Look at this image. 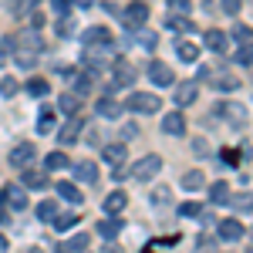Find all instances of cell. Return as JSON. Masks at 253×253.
<instances>
[{
  "label": "cell",
  "instance_id": "6da1fadb",
  "mask_svg": "<svg viewBox=\"0 0 253 253\" xmlns=\"http://www.w3.org/2000/svg\"><path fill=\"white\" fill-rule=\"evenodd\" d=\"M41 51H44V38H41L38 31H27V34L14 38V61H17L20 68H34Z\"/></svg>",
  "mask_w": 253,
  "mask_h": 253
},
{
  "label": "cell",
  "instance_id": "7a4b0ae2",
  "mask_svg": "<svg viewBox=\"0 0 253 253\" xmlns=\"http://www.w3.org/2000/svg\"><path fill=\"white\" fill-rule=\"evenodd\" d=\"M115 54V44H81V61L88 64V71L105 68V61H112Z\"/></svg>",
  "mask_w": 253,
  "mask_h": 253
},
{
  "label": "cell",
  "instance_id": "3957f363",
  "mask_svg": "<svg viewBox=\"0 0 253 253\" xmlns=\"http://www.w3.org/2000/svg\"><path fill=\"white\" fill-rule=\"evenodd\" d=\"M159 95H152V91H132V95L125 98V108L128 112H138V115H152V112H159Z\"/></svg>",
  "mask_w": 253,
  "mask_h": 253
},
{
  "label": "cell",
  "instance_id": "277c9868",
  "mask_svg": "<svg viewBox=\"0 0 253 253\" xmlns=\"http://www.w3.org/2000/svg\"><path fill=\"white\" fill-rule=\"evenodd\" d=\"M118 17H122V24L128 27V31H138L145 20H149V7L142 3V0H135V3H128V7H122L118 10Z\"/></svg>",
  "mask_w": 253,
  "mask_h": 253
},
{
  "label": "cell",
  "instance_id": "5b68a950",
  "mask_svg": "<svg viewBox=\"0 0 253 253\" xmlns=\"http://www.w3.org/2000/svg\"><path fill=\"white\" fill-rule=\"evenodd\" d=\"M156 172H162V159L159 156H142L138 162H132V175L138 182H149Z\"/></svg>",
  "mask_w": 253,
  "mask_h": 253
},
{
  "label": "cell",
  "instance_id": "8992f818",
  "mask_svg": "<svg viewBox=\"0 0 253 253\" xmlns=\"http://www.w3.org/2000/svg\"><path fill=\"white\" fill-rule=\"evenodd\" d=\"M112 71H115L112 88H132V84H135V68H132L128 61H112Z\"/></svg>",
  "mask_w": 253,
  "mask_h": 253
},
{
  "label": "cell",
  "instance_id": "52a82bcc",
  "mask_svg": "<svg viewBox=\"0 0 253 253\" xmlns=\"http://www.w3.org/2000/svg\"><path fill=\"white\" fill-rule=\"evenodd\" d=\"M0 203H3V206H10V210H27V196H24V189L14 186V182L0 189Z\"/></svg>",
  "mask_w": 253,
  "mask_h": 253
},
{
  "label": "cell",
  "instance_id": "ba28073f",
  "mask_svg": "<svg viewBox=\"0 0 253 253\" xmlns=\"http://www.w3.org/2000/svg\"><path fill=\"white\" fill-rule=\"evenodd\" d=\"M81 132H84V122H81L78 115H71L68 122H64V128L58 132V142H61V145H75Z\"/></svg>",
  "mask_w": 253,
  "mask_h": 253
},
{
  "label": "cell",
  "instance_id": "9c48e42d",
  "mask_svg": "<svg viewBox=\"0 0 253 253\" xmlns=\"http://www.w3.org/2000/svg\"><path fill=\"white\" fill-rule=\"evenodd\" d=\"M213 115H226V122L243 125V122H247V108L236 105V101H223V105H216V108H213Z\"/></svg>",
  "mask_w": 253,
  "mask_h": 253
},
{
  "label": "cell",
  "instance_id": "30bf717a",
  "mask_svg": "<svg viewBox=\"0 0 253 253\" xmlns=\"http://www.w3.org/2000/svg\"><path fill=\"white\" fill-rule=\"evenodd\" d=\"M149 78H152V84H156V88H169V84L175 81V75L169 71V64L152 61V64H149Z\"/></svg>",
  "mask_w": 253,
  "mask_h": 253
},
{
  "label": "cell",
  "instance_id": "8fae6325",
  "mask_svg": "<svg viewBox=\"0 0 253 253\" xmlns=\"http://www.w3.org/2000/svg\"><path fill=\"white\" fill-rule=\"evenodd\" d=\"M34 156H38V152H34V145H27V142H24V145H17V149L10 152V166H14V169H31Z\"/></svg>",
  "mask_w": 253,
  "mask_h": 253
},
{
  "label": "cell",
  "instance_id": "7c38bea8",
  "mask_svg": "<svg viewBox=\"0 0 253 253\" xmlns=\"http://www.w3.org/2000/svg\"><path fill=\"white\" fill-rule=\"evenodd\" d=\"M216 226H219L216 233L223 236V240H230V243H233V240H240V236H247V226H243L240 219H223V223H216Z\"/></svg>",
  "mask_w": 253,
  "mask_h": 253
},
{
  "label": "cell",
  "instance_id": "4fadbf2b",
  "mask_svg": "<svg viewBox=\"0 0 253 253\" xmlns=\"http://www.w3.org/2000/svg\"><path fill=\"white\" fill-rule=\"evenodd\" d=\"M128 206V196L122 193V189H115L112 196H105V203H101V210H105V216H118L122 210Z\"/></svg>",
  "mask_w": 253,
  "mask_h": 253
},
{
  "label": "cell",
  "instance_id": "5bb4252c",
  "mask_svg": "<svg viewBox=\"0 0 253 253\" xmlns=\"http://www.w3.org/2000/svg\"><path fill=\"white\" fill-rule=\"evenodd\" d=\"M101 156H105V162H108V166H122V162H125V156H128V149H125V145H122V142H112V145H101Z\"/></svg>",
  "mask_w": 253,
  "mask_h": 253
},
{
  "label": "cell",
  "instance_id": "9a60e30c",
  "mask_svg": "<svg viewBox=\"0 0 253 253\" xmlns=\"http://www.w3.org/2000/svg\"><path fill=\"white\" fill-rule=\"evenodd\" d=\"M162 132H166V135H182V132H186V118H182V112H169V115L162 118Z\"/></svg>",
  "mask_w": 253,
  "mask_h": 253
},
{
  "label": "cell",
  "instance_id": "2e32d148",
  "mask_svg": "<svg viewBox=\"0 0 253 253\" xmlns=\"http://www.w3.org/2000/svg\"><path fill=\"white\" fill-rule=\"evenodd\" d=\"M122 226H125V223H122L118 216H105V219L98 223V236H101V240H115V236L122 233Z\"/></svg>",
  "mask_w": 253,
  "mask_h": 253
},
{
  "label": "cell",
  "instance_id": "e0dca14e",
  "mask_svg": "<svg viewBox=\"0 0 253 253\" xmlns=\"http://www.w3.org/2000/svg\"><path fill=\"white\" fill-rule=\"evenodd\" d=\"M95 112L101 118H118L122 115V105H118L112 95H105V98H98V105H95Z\"/></svg>",
  "mask_w": 253,
  "mask_h": 253
},
{
  "label": "cell",
  "instance_id": "ac0fdd59",
  "mask_svg": "<svg viewBox=\"0 0 253 253\" xmlns=\"http://www.w3.org/2000/svg\"><path fill=\"white\" fill-rule=\"evenodd\" d=\"M75 175H78L81 182H95L98 179V166L91 162V159H81V162H75Z\"/></svg>",
  "mask_w": 253,
  "mask_h": 253
},
{
  "label": "cell",
  "instance_id": "d6986e66",
  "mask_svg": "<svg viewBox=\"0 0 253 253\" xmlns=\"http://www.w3.org/2000/svg\"><path fill=\"white\" fill-rule=\"evenodd\" d=\"M58 108L64 112V115H78L81 112V98L75 95V91H64V95L58 98Z\"/></svg>",
  "mask_w": 253,
  "mask_h": 253
},
{
  "label": "cell",
  "instance_id": "ffe728a7",
  "mask_svg": "<svg viewBox=\"0 0 253 253\" xmlns=\"http://www.w3.org/2000/svg\"><path fill=\"white\" fill-rule=\"evenodd\" d=\"M210 199H213L216 206H223V203H230V182H223V179H216L213 186H210Z\"/></svg>",
  "mask_w": 253,
  "mask_h": 253
},
{
  "label": "cell",
  "instance_id": "44dd1931",
  "mask_svg": "<svg viewBox=\"0 0 253 253\" xmlns=\"http://www.w3.org/2000/svg\"><path fill=\"white\" fill-rule=\"evenodd\" d=\"M81 44H112V34H108L105 27H88L84 38H81Z\"/></svg>",
  "mask_w": 253,
  "mask_h": 253
},
{
  "label": "cell",
  "instance_id": "7402d4cb",
  "mask_svg": "<svg viewBox=\"0 0 253 253\" xmlns=\"http://www.w3.org/2000/svg\"><path fill=\"white\" fill-rule=\"evenodd\" d=\"M78 250H88V233L71 236V240H68V243H61L54 253H78Z\"/></svg>",
  "mask_w": 253,
  "mask_h": 253
},
{
  "label": "cell",
  "instance_id": "603a6c76",
  "mask_svg": "<svg viewBox=\"0 0 253 253\" xmlns=\"http://www.w3.org/2000/svg\"><path fill=\"white\" fill-rule=\"evenodd\" d=\"M203 186H206V175L203 172H182V189H186V193H196V189H203Z\"/></svg>",
  "mask_w": 253,
  "mask_h": 253
},
{
  "label": "cell",
  "instance_id": "cb8c5ba5",
  "mask_svg": "<svg viewBox=\"0 0 253 253\" xmlns=\"http://www.w3.org/2000/svg\"><path fill=\"white\" fill-rule=\"evenodd\" d=\"M210 81H213V88H219V91H236V88H240V78H236V75H226V71L216 75V78H210Z\"/></svg>",
  "mask_w": 253,
  "mask_h": 253
},
{
  "label": "cell",
  "instance_id": "d4e9b609",
  "mask_svg": "<svg viewBox=\"0 0 253 253\" xmlns=\"http://www.w3.org/2000/svg\"><path fill=\"white\" fill-rule=\"evenodd\" d=\"M54 125H58V115H54V108H44V112L38 115V132H41V135H47Z\"/></svg>",
  "mask_w": 253,
  "mask_h": 253
},
{
  "label": "cell",
  "instance_id": "484cf974",
  "mask_svg": "<svg viewBox=\"0 0 253 253\" xmlns=\"http://www.w3.org/2000/svg\"><path fill=\"white\" fill-rule=\"evenodd\" d=\"M47 186V175L34 172V169H24V189H44Z\"/></svg>",
  "mask_w": 253,
  "mask_h": 253
},
{
  "label": "cell",
  "instance_id": "4316f807",
  "mask_svg": "<svg viewBox=\"0 0 253 253\" xmlns=\"http://www.w3.org/2000/svg\"><path fill=\"white\" fill-rule=\"evenodd\" d=\"M206 47H210V51H213V54H219V51H223V47H226V34H223V31H206Z\"/></svg>",
  "mask_w": 253,
  "mask_h": 253
},
{
  "label": "cell",
  "instance_id": "83f0119b",
  "mask_svg": "<svg viewBox=\"0 0 253 253\" xmlns=\"http://www.w3.org/2000/svg\"><path fill=\"white\" fill-rule=\"evenodd\" d=\"M54 189H58L61 199H68V203H78V206H81V193H78V186H75V182H58Z\"/></svg>",
  "mask_w": 253,
  "mask_h": 253
},
{
  "label": "cell",
  "instance_id": "f1b7e54d",
  "mask_svg": "<svg viewBox=\"0 0 253 253\" xmlns=\"http://www.w3.org/2000/svg\"><path fill=\"white\" fill-rule=\"evenodd\" d=\"M193 101H196V81H186L175 91V105H193Z\"/></svg>",
  "mask_w": 253,
  "mask_h": 253
},
{
  "label": "cell",
  "instance_id": "f546056e",
  "mask_svg": "<svg viewBox=\"0 0 253 253\" xmlns=\"http://www.w3.org/2000/svg\"><path fill=\"white\" fill-rule=\"evenodd\" d=\"M54 216H58V203H54V199H44V203L38 206V219L41 223H51Z\"/></svg>",
  "mask_w": 253,
  "mask_h": 253
},
{
  "label": "cell",
  "instance_id": "4dcf8cb0",
  "mask_svg": "<svg viewBox=\"0 0 253 253\" xmlns=\"http://www.w3.org/2000/svg\"><path fill=\"white\" fill-rule=\"evenodd\" d=\"M68 166H71V159L64 156V152H51V156L44 159V169H47V172H51V169H68Z\"/></svg>",
  "mask_w": 253,
  "mask_h": 253
},
{
  "label": "cell",
  "instance_id": "1f68e13d",
  "mask_svg": "<svg viewBox=\"0 0 253 253\" xmlns=\"http://www.w3.org/2000/svg\"><path fill=\"white\" fill-rule=\"evenodd\" d=\"M24 91H27V95H34V98H44L47 91H51V84H47L44 78H31V81H27V88H24Z\"/></svg>",
  "mask_w": 253,
  "mask_h": 253
},
{
  "label": "cell",
  "instance_id": "d6a6232c",
  "mask_svg": "<svg viewBox=\"0 0 253 253\" xmlns=\"http://www.w3.org/2000/svg\"><path fill=\"white\" fill-rule=\"evenodd\" d=\"M51 223H54V230H58V233H68V230H71V226L78 223V213H64V216H54Z\"/></svg>",
  "mask_w": 253,
  "mask_h": 253
},
{
  "label": "cell",
  "instance_id": "836d02e7",
  "mask_svg": "<svg viewBox=\"0 0 253 253\" xmlns=\"http://www.w3.org/2000/svg\"><path fill=\"white\" fill-rule=\"evenodd\" d=\"M175 54H179V61H196L199 58V47H196L193 41H182V44L175 47Z\"/></svg>",
  "mask_w": 253,
  "mask_h": 253
},
{
  "label": "cell",
  "instance_id": "e575fe53",
  "mask_svg": "<svg viewBox=\"0 0 253 253\" xmlns=\"http://www.w3.org/2000/svg\"><path fill=\"white\" fill-rule=\"evenodd\" d=\"M75 88H78V98H81V95H88V91L95 88V75H91V71H84V75H78V81H75Z\"/></svg>",
  "mask_w": 253,
  "mask_h": 253
},
{
  "label": "cell",
  "instance_id": "d590c367",
  "mask_svg": "<svg viewBox=\"0 0 253 253\" xmlns=\"http://www.w3.org/2000/svg\"><path fill=\"white\" fill-rule=\"evenodd\" d=\"M189 10H193L189 0H169V14L172 17H189Z\"/></svg>",
  "mask_w": 253,
  "mask_h": 253
},
{
  "label": "cell",
  "instance_id": "8d00e7d4",
  "mask_svg": "<svg viewBox=\"0 0 253 253\" xmlns=\"http://www.w3.org/2000/svg\"><path fill=\"white\" fill-rule=\"evenodd\" d=\"M233 41L240 44V47H247V44H250V24H236L233 27Z\"/></svg>",
  "mask_w": 253,
  "mask_h": 253
},
{
  "label": "cell",
  "instance_id": "74e56055",
  "mask_svg": "<svg viewBox=\"0 0 253 253\" xmlns=\"http://www.w3.org/2000/svg\"><path fill=\"white\" fill-rule=\"evenodd\" d=\"M17 91H20L17 78H0V95H3V98H14Z\"/></svg>",
  "mask_w": 253,
  "mask_h": 253
},
{
  "label": "cell",
  "instance_id": "f35d334b",
  "mask_svg": "<svg viewBox=\"0 0 253 253\" xmlns=\"http://www.w3.org/2000/svg\"><path fill=\"white\" fill-rule=\"evenodd\" d=\"M240 7H243V0H219V10H223V14H230V17L240 14Z\"/></svg>",
  "mask_w": 253,
  "mask_h": 253
},
{
  "label": "cell",
  "instance_id": "ab89813d",
  "mask_svg": "<svg viewBox=\"0 0 253 253\" xmlns=\"http://www.w3.org/2000/svg\"><path fill=\"white\" fill-rule=\"evenodd\" d=\"M54 31H58V38H71V34H75V24H71V17H61Z\"/></svg>",
  "mask_w": 253,
  "mask_h": 253
},
{
  "label": "cell",
  "instance_id": "60d3db41",
  "mask_svg": "<svg viewBox=\"0 0 253 253\" xmlns=\"http://www.w3.org/2000/svg\"><path fill=\"white\" fill-rule=\"evenodd\" d=\"M193 152H196L199 159L210 156V142H206V138H193Z\"/></svg>",
  "mask_w": 253,
  "mask_h": 253
},
{
  "label": "cell",
  "instance_id": "b9f144b4",
  "mask_svg": "<svg viewBox=\"0 0 253 253\" xmlns=\"http://www.w3.org/2000/svg\"><path fill=\"white\" fill-rule=\"evenodd\" d=\"M236 64H240V68H250V44L236 51Z\"/></svg>",
  "mask_w": 253,
  "mask_h": 253
},
{
  "label": "cell",
  "instance_id": "7bdbcfd3",
  "mask_svg": "<svg viewBox=\"0 0 253 253\" xmlns=\"http://www.w3.org/2000/svg\"><path fill=\"white\" fill-rule=\"evenodd\" d=\"M230 203H233V206L240 210V213H250V193H243L240 199H230Z\"/></svg>",
  "mask_w": 253,
  "mask_h": 253
},
{
  "label": "cell",
  "instance_id": "ee69618b",
  "mask_svg": "<svg viewBox=\"0 0 253 253\" xmlns=\"http://www.w3.org/2000/svg\"><path fill=\"white\" fill-rule=\"evenodd\" d=\"M68 7H71V0H51V10L61 17H68Z\"/></svg>",
  "mask_w": 253,
  "mask_h": 253
},
{
  "label": "cell",
  "instance_id": "f6af8a7d",
  "mask_svg": "<svg viewBox=\"0 0 253 253\" xmlns=\"http://www.w3.org/2000/svg\"><path fill=\"white\" fill-rule=\"evenodd\" d=\"M38 0H10V7H14V14H24V10H31Z\"/></svg>",
  "mask_w": 253,
  "mask_h": 253
},
{
  "label": "cell",
  "instance_id": "bcb514c9",
  "mask_svg": "<svg viewBox=\"0 0 253 253\" xmlns=\"http://www.w3.org/2000/svg\"><path fill=\"white\" fill-rule=\"evenodd\" d=\"M199 213H203V210H199L196 203H182V206H179V216H199Z\"/></svg>",
  "mask_w": 253,
  "mask_h": 253
},
{
  "label": "cell",
  "instance_id": "7dc6e473",
  "mask_svg": "<svg viewBox=\"0 0 253 253\" xmlns=\"http://www.w3.org/2000/svg\"><path fill=\"white\" fill-rule=\"evenodd\" d=\"M166 199H169V189H166V186H159L156 193H152V203L159 206V203H166Z\"/></svg>",
  "mask_w": 253,
  "mask_h": 253
},
{
  "label": "cell",
  "instance_id": "c3c4849f",
  "mask_svg": "<svg viewBox=\"0 0 253 253\" xmlns=\"http://www.w3.org/2000/svg\"><path fill=\"white\" fill-rule=\"evenodd\" d=\"M138 41H142V47H156V34H149V31H142Z\"/></svg>",
  "mask_w": 253,
  "mask_h": 253
},
{
  "label": "cell",
  "instance_id": "681fc988",
  "mask_svg": "<svg viewBox=\"0 0 253 253\" xmlns=\"http://www.w3.org/2000/svg\"><path fill=\"white\" fill-rule=\"evenodd\" d=\"M0 54H14V38H3V44H0Z\"/></svg>",
  "mask_w": 253,
  "mask_h": 253
},
{
  "label": "cell",
  "instance_id": "f907efd6",
  "mask_svg": "<svg viewBox=\"0 0 253 253\" xmlns=\"http://www.w3.org/2000/svg\"><path fill=\"white\" fill-rule=\"evenodd\" d=\"M31 27H44V14H41V10L31 14Z\"/></svg>",
  "mask_w": 253,
  "mask_h": 253
},
{
  "label": "cell",
  "instance_id": "816d5d0a",
  "mask_svg": "<svg viewBox=\"0 0 253 253\" xmlns=\"http://www.w3.org/2000/svg\"><path fill=\"white\" fill-rule=\"evenodd\" d=\"M75 7H81V10H88V7H95V0H71Z\"/></svg>",
  "mask_w": 253,
  "mask_h": 253
},
{
  "label": "cell",
  "instance_id": "f5cc1de1",
  "mask_svg": "<svg viewBox=\"0 0 253 253\" xmlns=\"http://www.w3.org/2000/svg\"><path fill=\"white\" fill-rule=\"evenodd\" d=\"M101 253H122V247H118V243H105V250Z\"/></svg>",
  "mask_w": 253,
  "mask_h": 253
},
{
  "label": "cell",
  "instance_id": "db71d44e",
  "mask_svg": "<svg viewBox=\"0 0 253 253\" xmlns=\"http://www.w3.org/2000/svg\"><path fill=\"white\" fill-rule=\"evenodd\" d=\"M7 219H10V210H7V206L0 203V223H7Z\"/></svg>",
  "mask_w": 253,
  "mask_h": 253
},
{
  "label": "cell",
  "instance_id": "11a10c76",
  "mask_svg": "<svg viewBox=\"0 0 253 253\" xmlns=\"http://www.w3.org/2000/svg\"><path fill=\"white\" fill-rule=\"evenodd\" d=\"M7 247H10V243H7V236L0 233V253H7Z\"/></svg>",
  "mask_w": 253,
  "mask_h": 253
},
{
  "label": "cell",
  "instance_id": "9f6ffc18",
  "mask_svg": "<svg viewBox=\"0 0 253 253\" xmlns=\"http://www.w3.org/2000/svg\"><path fill=\"white\" fill-rule=\"evenodd\" d=\"M24 253H44V250H41V247H27Z\"/></svg>",
  "mask_w": 253,
  "mask_h": 253
},
{
  "label": "cell",
  "instance_id": "6f0895ef",
  "mask_svg": "<svg viewBox=\"0 0 253 253\" xmlns=\"http://www.w3.org/2000/svg\"><path fill=\"white\" fill-rule=\"evenodd\" d=\"M78 253H84V250H78Z\"/></svg>",
  "mask_w": 253,
  "mask_h": 253
}]
</instances>
